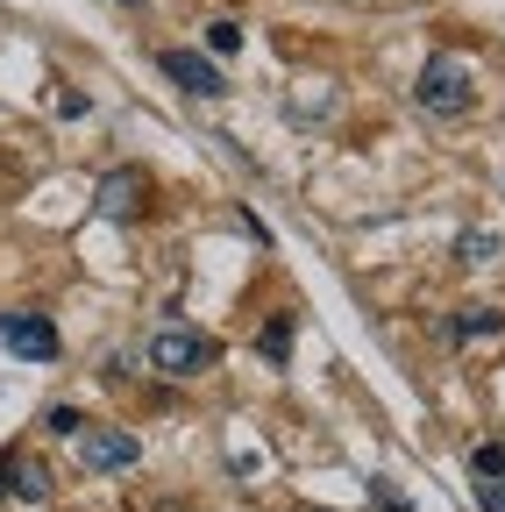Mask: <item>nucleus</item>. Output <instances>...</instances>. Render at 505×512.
Instances as JSON below:
<instances>
[{
    "instance_id": "1",
    "label": "nucleus",
    "mask_w": 505,
    "mask_h": 512,
    "mask_svg": "<svg viewBox=\"0 0 505 512\" xmlns=\"http://www.w3.org/2000/svg\"><path fill=\"white\" fill-rule=\"evenodd\" d=\"M420 107L427 114H441V121H456V114H470L477 107V79H470V64L456 57V50H434L427 64H420Z\"/></svg>"
},
{
    "instance_id": "2",
    "label": "nucleus",
    "mask_w": 505,
    "mask_h": 512,
    "mask_svg": "<svg viewBox=\"0 0 505 512\" xmlns=\"http://www.w3.org/2000/svg\"><path fill=\"white\" fill-rule=\"evenodd\" d=\"M214 335H200V328H171L164 335H150V370H164V377H200V370H214Z\"/></svg>"
},
{
    "instance_id": "3",
    "label": "nucleus",
    "mask_w": 505,
    "mask_h": 512,
    "mask_svg": "<svg viewBox=\"0 0 505 512\" xmlns=\"http://www.w3.org/2000/svg\"><path fill=\"white\" fill-rule=\"evenodd\" d=\"M79 463L93 477H121V470L143 463V441L129 427H79Z\"/></svg>"
},
{
    "instance_id": "4",
    "label": "nucleus",
    "mask_w": 505,
    "mask_h": 512,
    "mask_svg": "<svg viewBox=\"0 0 505 512\" xmlns=\"http://www.w3.org/2000/svg\"><path fill=\"white\" fill-rule=\"evenodd\" d=\"M0 342H8V356H29V363H57V328H50V313H29V306H15V313H0Z\"/></svg>"
},
{
    "instance_id": "5",
    "label": "nucleus",
    "mask_w": 505,
    "mask_h": 512,
    "mask_svg": "<svg viewBox=\"0 0 505 512\" xmlns=\"http://www.w3.org/2000/svg\"><path fill=\"white\" fill-rule=\"evenodd\" d=\"M157 64H164V79H171L178 93H193V100H221V93H228L221 64H214L207 50H178V43H171V50H164Z\"/></svg>"
},
{
    "instance_id": "6",
    "label": "nucleus",
    "mask_w": 505,
    "mask_h": 512,
    "mask_svg": "<svg viewBox=\"0 0 505 512\" xmlns=\"http://www.w3.org/2000/svg\"><path fill=\"white\" fill-rule=\"evenodd\" d=\"M143 207H150V171H114V178H100V200H93L100 221H143Z\"/></svg>"
},
{
    "instance_id": "7",
    "label": "nucleus",
    "mask_w": 505,
    "mask_h": 512,
    "mask_svg": "<svg viewBox=\"0 0 505 512\" xmlns=\"http://www.w3.org/2000/svg\"><path fill=\"white\" fill-rule=\"evenodd\" d=\"M50 484H57V477H50V463L15 456V498H22V505H43V498H50Z\"/></svg>"
},
{
    "instance_id": "8",
    "label": "nucleus",
    "mask_w": 505,
    "mask_h": 512,
    "mask_svg": "<svg viewBox=\"0 0 505 512\" xmlns=\"http://www.w3.org/2000/svg\"><path fill=\"white\" fill-rule=\"evenodd\" d=\"M477 335H505V313L470 306V313H456V320H449V342H477Z\"/></svg>"
},
{
    "instance_id": "9",
    "label": "nucleus",
    "mask_w": 505,
    "mask_h": 512,
    "mask_svg": "<svg viewBox=\"0 0 505 512\" xmlns=\"http://www.w3.org/2000/svg\"><path fill=\"white\" fill-rule=\"evenodd\" d=\"M292 335H299V328H292V313H271V320H264V335H257L264 363H285V356H292Z\"/></svg>"
},
{
    "instance_id": "10",
    "label": "nucleus",
    "mask_w": 505,
    "mask_h": 512,
    "mask_svg": "<svg viewBox=\"0 0 505 512\" xmlns=\"http://www.w3.org/2000/svg\"><path fill=\"white\" fill-rule=\"evenodd\" d=\"M456 256H463V264H491V256H498V228H470V235H456Z\"/></svg>"
},
{
    "instance_id": "11",
    "label": "nucleus",
    "mask_w": 505,
    "mask_h": 512,
    "mask_svg": "<svg viewBox=\"0 0 505 512\" xmlns=\"http://www.w3.org/2000/svg\"><path fill=\"white\" fill-rule=\"evenodd\" d=\"M242 50V22H207V57H235Z\"/></svg>"
},
{
    "instance_id": "12",
    "label": "nucleus",
    "mask_w": 505,
    "mask_h": 512,
    "mask_svg": "<svg viewBox=\"0 0 505 512\" xmlns=\"http://www.w3.org/2000/svg\"><path fill=\"white\" fill-rule=\"evenodd\" d=\"M470 470H477V477H498V470H505V441H484V448H470Z\"/></svg>"
},
{
    "instance_id": "13",
    "label": "nucleus",
    "mask_w": 505,
    "mask_h": 512,
    "mask_svg": "<svg viewBox=\"0 0 505 512\" xmlns=\"http://www.w3.org/2000/svg\"><path fill=\"white\" fill-rule=\"evenodd\" d=\"M43 427H50V434H72V441H79L86 413H79V406H50V420H43Z\"/></svg>"
},
{
    "instance_id": "14",
    "label": "nucleus",
    "mask_w": 505,
    "mask_h": 512,
    "mask_svg": "<svg viewBox=\"0 0 505 512\" xmlns=\"http://www.w3.org/2000/svg\"><path fill=\"white\" fill-rule=\"evenodd\" d=\"M477 505H484V512H505V470H498V477H484V484H477Z\"/></svg>"
},
{
    "instance_id": "15",
    "label": "nucleus",
    "mask_w": 505,
    "mask_h": 512,
    "mask_svg": "<svg viewBox=\"0 0 505 512\" xmlns=\"http://www.w3.org/2000/svg\"><path fill=\"white\" fill-rule=\"evenodd\" d=\"M57 114H65V121H79V114H93V100L72 86V93H57Z\"/></svg>"
},
{
    "instance_id": "16",
    "label": "nucleus",
    "mask_w": 505,
    "mask_h": 512,
    "mask_svg": "<svg viewBox=\"0 0 505 512\" xmlns=\"http://www.w3.org/2000/svg\"><path fill=\"white\" fill-rule=\"evenodd\" d=\"M370 498H377V505H385V512H406V498H399V491H392L385 477H370Z\"/></svg>"
},
{
    "instance_id": "17",
    "label": "nucleus",
    "mask_w": 505,
    "mask_h": 512,
    "mask_svg": "<svg viewBox=\"0 0 505 512\" xmlns=\"http://www.w3.org/2000/svg\"><path fill=\"white\" fill-rule=\"evenodd\" d=\"M15 491V456H0V498Z\"/></svg>"
},
{
    "instance_id": "18",
    "label": "nucleus",
    "mask_w": 505,
    "mask_h": 512,
    "mask_svg": "<svg viewBox=\"0 0 505 512\" xmlns=\"http://www.w3.org/2000/svg\"><path fill=\"white\" fill-rule=\"evenodd\" d=\"M121 8H143V0H121Z\"/></svg>"
}]
</instances>
